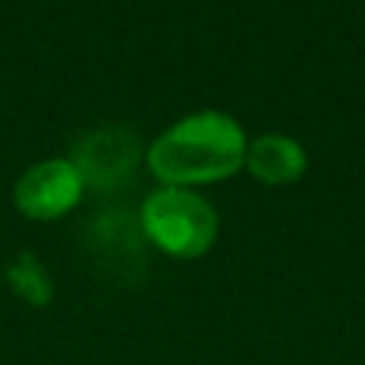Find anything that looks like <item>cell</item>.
I'll use <instances>...</instances> for the list:
<instances>
[{"label":"cell","mask_w":365,"mask_h":365,"mask_svg":"<svg viewBox=\"0 0 365 365\" xmlns=\"http://www.w3.org/2000/svg\"><path fill=\"white\" fill-rule=\"evenodd\" d=\"M247 132L240 122L218 109H202L173 122L148 148V167L164 186L192 189L231 180L244 170Z\"/></svg>","instance_id":"6da1fadb"},{"label":"cell","mask_w":365,"mask_h":365,"mask_svg":"<svg viewBox=\"0 0 365 365\" xmlns=\"http://www.w3.org/2000/svg\"><path fill=\"white\" fill-rule=\"evenodd\" d=\"M138 225L148 244L177 259H199L218 240V212L205 195L192 189L164 186L145 199Z\"/></svg>","instance_id":"7a4b0ae2"},{"label":"cell","mask_w":365,"mask_h":365,"mask_svg":"<svg viewBox=\"0 0 365 365\" xmlns=\"http://www.w3.org/2000/svg\"><path fill=\"white\" fill-rule=\"evenodd\" d=\"M83 180L68 158H51L29 167L13 186V202L36 221H55L81 202Z\"/></svg>","instance_id":"3957f363"},{"label":"cell","mask_w":365,"mask_h":365,"mask_svg":"<svg viewBox=\"0 0 365 365\" xmlns=\"http://www.w3.org/2000/svg\"><path fill=\"white\" fill-rule=\"evenodd\" d=\"M138 154L141 145L132 132H125V128H100V132H90L87 138L77 141L71 164L77 167L83 186L109 189L132 177Z\"/></svg>","instance_id":"277c9868"},{"label":"cell","mask_w":365,"mask_h":365,"mask_svg":"<svg viewBox=\"0 0 365 365\" xmlns=\"http://www.w3.org/2000/svg\"><path fill=\"white\" fill-rule=\"evenodd\" d=\"M244 170L266 186H289L304 177L308 154H304L302 141L292 135H259L247 145Z\"/></svg>","instance_id":"5b68a950"},{"label":"cell","mask_w":365,"mask_h":365,"mask_svg":"<svg viewBox=\"0 0 365 365\" xmlns=\"http://www.w3.org/2000/svg\"><path fill=\"white\" fill-rule=\"evenodd\" d=\"M90 237H93V247L103 257L113 259V263H122V259L138 257L145 234H141L138 218H132V215H125V212H106L103 218L93 221Z\"/></svg>","instance_id":"8992f818"},{"label":"cell","mask_w":365,"mask_h":365,"mask_svg":"<svg viewBox=\"0 0 365 365\" xmlns=\"http://www.w3.org/2000/svg\"><path fill=\"white\" fill-rule=\"evenodd\" d=\"M6 276H10L13 292H16L19 298H26L29 304H45L51 298L48 276H45V269L38 266V259L29 257V253H23V257L10 266V272H6Z\"/></svg>","instance_id":"52a82bcc"}]
</instances>
